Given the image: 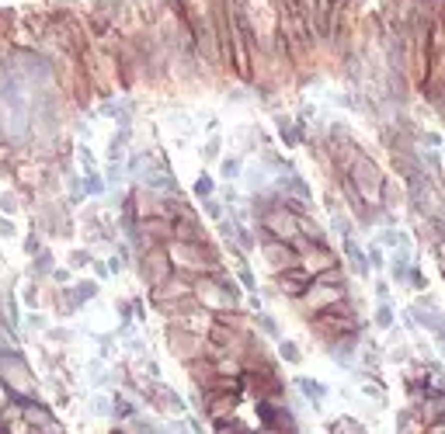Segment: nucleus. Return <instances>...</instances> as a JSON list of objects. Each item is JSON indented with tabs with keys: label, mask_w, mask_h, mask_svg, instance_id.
Segmentation results:
<instances>
[{
	"label": "nucleus",
	"mask_w": 445,
	"mask_h": 434,
	"mask_svg": "<svg viewBox=\"0 0 445 434\" xmlns=\"http://www.w3.org/2000/svg\"><path fill=\"white\" fill-rule=\"evenodd\" d=\"M140 233H150V236H156V240H167L170 236V222L167 219H140V226H136Z\"/></svg>",
	"instance_id": "7"
},
{
	"label": "nucleus",
	"mask_w": 445,
	"mask_h": 434,
	"mask_svg": "<svg viewBox=\"0 0 445 434\" xmlns=\"http://www.w3.org/2000/svg\"><path fill=\"white\" fill-rule=\"evenodd\" d=\"M382 243L386 247H404V236L400 233H382Z\"/></svg>",
	"instance_id": "17"
},
{
	"label": "nucleus",
	"mask_w": 445,
	"mask_h": 434,
	"mask_svg": "<svg viewBox=\"0 0 445 434\" xmlns=\"http://www.w3.org/2000/svg\"><path fill=\"white\" fill-rule=\"evenodd\" d=\"M216 149H220V143H216V139H212V143L206 146V156H209V160H212V156H216Z\"/></svg>",
	"instance_id": "24"
},
{
	"label": "nucleus",
	"mask_w": 445,
	"mask_h": 434,
	"mask_svg": "<svg viewBox=\"0 0 445 434\" xmlns=\"http://www.w3.org/2000/svg\"><path fill=\"white\" fill-rule=\"evenodd\" d=\"M0 407H4V389H0Z\"/></svg>",
	"instance_id": "25"
},
{
	"label": "nucleus",
	"mask_w": 445,
	"mask_h": 434,
	"mask_svg": "<svg viewBox=\"0 0 445 434\" xmlns=\"http://www.w3.org/2000/svg\"><path fill=\"white\" fill-rule=\"evenodd\" d=\"M84 188H87V191H90V195H101V191H104V184H101V177H98V174H94V170H90V174H87V181H84Z\"/></svg>",
	"instance_id": "12"
},
{
	"label": "nucleus",
	"mask_w": 445,
	"mask_h": 434,
	"mask_svg": "<svg viewBox=\"0 0 445 434\" xmlns=\"http://www.w3.org/2000/svg\"><path fill=\"white\" fill-rule=\"evenodd\" d=\"M264 257L282 271V268H292V264H296L299 254H296V247H289V243H275V240H268V243H264Z\"/></svg>",
	"instance_id": "4"
},
{
	"label": "nucleus",
	"mask_w": 445,
	"mask_h": 434,
	"mask_svg": "<svg viewBox=\"0 0 445 434\" xmlns=\"http://www.w3.org/2000/svg\"><path fill=\"white\" fill-rule=\"evenodd\" d=\"M355 181L366 188L369 198H379V191H382V174H379V167L372 163L369 156H358V160H355Z\"/></svg>",
	"instance_id": "1"
},
{
	"label": "nucleus",
	"mask_w": 445,
	"mask_h": 434,
	"mask_svg": "<svg viewBox=\"0 0 445 434\" xmlns=\"http://www.w3.org/2000/svg\"><path fill=\"white\" fill-rule=\"evenodd\" d=\"M0 236H14V226L7 219H0Z\"/></svg>",
	"instance_id": "22"
},
{
	"label": "nucleus",
	"mask_w": 445,
	"mask_h": 434,
	"mask_svg": "<svg viewBox=\"0 0 445 434\" xmlns=\"http://www.w3.org/2000/svg\"><path fill=\"white\" fill-rule=\"evenodd\" d=\"M0 209H4V212H14V209H18L14 195H4V198H0Z\"/></svg>",
	"instance_id": "18"
},
{
	"label": "nucleus",
	"mask_w": 445,
	"mask_h": 434,
	"mask_svg": "<svg viewBox=\"0 0 445 434\" xmlns=\"http://www.w3.org/2000/svg\"><path fill=\"white\" fill-rule=\"evenodd\" d=\"M70 264H74V268H84V264H90V254H87V250H74V254H70Z\"/></svg>",
	"instance_id": "15"
},
{
	"label": "nucleus",
	"mask_w": 445,
	"mask_h": 434,
	"mask_svg": "<svg viewBox=\"0 0 445 434\" xmlns=\"http://www.w3.org/2000/svg\"><path fill=\"white\" fill-rule=\"evenodd\" d=\"M376 323H379V327H390V323H393V309H390V306H379V313H376Z\"/></svg>",
	"instance_id": "14"
},
{
	"label": "nucleus",
	"mask_w": 445,
	"mask_h": 434,
	"mask_svg": "<svg viewBox=\"0 0 445 434\" xmlns=\"http://www.w3.org/2000/svg\"><path fill=\"white\" fill-rule=\"evenodd\" d=\"M24 421H28L32 428H42V431H52V428H56V424H52V417H49V410H46V407H38V403L24 407Z\"/></svg>",
	"instance_id": "6"
},
{
	"label": "nucleus",
	"mask_w": 445,
	"mask_h": 434,
	"mask_svg": "<svg viewBox=\"0 0 445 434\" xmlns=\"http://www.w3.org/2000/svg\"><path fill=\"white\" fill-rule=\"evenodd\" d=\"M275 282H278V289L286 292V295H302V292L313 285L310 271H306V268H296V264H292V268H282Z\"/></svg>",
	"instance_id": "2"
},
{
	"label": "nucleus",
	"mask_w": 445,
	"mask_h": 434,
	"mask_svg": "<svg viewBox=\"0 0 445 434\" xmlns=\"http://www.w3.org/2000/svg\"><path fill=\"white\" fill-rule=\"evenodd\" d=\"M195 191H198L202 198H209V195H212V181H209V177H198V184H195Z\"/></svg>",
	"instance_id": "16"
},
{
	"label": "nucleus",
	"mask_w": 445,
	"mask_h": 434,
	"mask_svg": "<svg viewBox=\"0 0 445 434\" xmlns=\"http://www.w3.org/2000/svg\"><path fill=\"white\" fill-rule=\"evenodd\" d=\"M70 295H74V302H76V306H80V302H90V299L98 295V282H80V285H76V289L70 292Z\"/></svg>",
	"instance_id": "8"
},
{
	"label": "nucleus",
	"mask_w": 445,
	"mask_h": 434,
	"mask_svg": "<svg viewBox=\"0 0 445 434\" xmlns=\"http://www.w3.org/2000/svg\"><path fill=\"white\" fill-rule=\"evenodd\" d=\"M240 282H244V285H247V289L254 292V275H250V271H240Z\"/></svg>",
	"instance_id": "23"
},
{
	"label": "nucleus",
	"mask_w": 445,
	"mask_h": 434,
	"mask_svg": "<svg viewBox=\"0 0 445 434\" xmlns=\"http://www.w3.org/2000/svg\"><path fill=\"white\" fill-rule=\"evenodd\" d=\"M278 351H282V358H286L289 365H296L299 358H302V355H299V348L292 344V341H282V344H278Z\"/></svg>",
	"instance_id": "11"
},
{
	"label": "nucleus",
	"mask_w": 445,
	"mask_h": 434,
	"mask_svg": "<svg viewBox=\"0 0 445 434\" xmlns=\"http://www.w3.org/2000/svg\"><path fill=\"white\" fill-rule=\"evenodd\" d=\"M344 254H348V261H352V268H355L358 275H369V257L362 254V247H358L352 236H344Z\"/></svg>",
	"instance_id": "5"
},
{
	"label": "nucleus",
	"mask_w": 445,
	"mask_h": 434,
	"mask_svg": "<svg viewBox=\"0 0 445 434\" xmlns=\"http://www.w3.org/2000/svg\"><path fill=\"white\" fill-rule=\"evenodd\" d=\"M24 254H38V236H28L24 240Z\"/></svg>",
	"instance_id": "19"
},
{
	"label": "nucleus",
	"mask_w": 445,
	"mask_h": 434,
	"mask_svg": "<svg viewBox=\"0 0 445 434\" xmlns=\"http://www.w3.org/2000/svg\"><path fill=\"white\" fill-rule=\"evenodd\" d=\"M206 212H209L212 219H222V209L216 205V202H206Z\"/></svg>",
	"instance_id": "20"
},
{
	"label": "nucleus",
	"mask_w": 445,
	"mask_h": 434,
	"mask_svg": "<svg viewBox=\"0 0 445 434\" xmlns=\"http://www.w3.org/2000/svg\"><path fill=\"white\" fill-rule=\"evenodd\" d=\"M286 188H289L292 195H299V198H306V202H310V188H306V181H302V177H296V174H292V177L286 181Z\"/></svg>",
	"instance_id": "9"
},
{
	"label": "nucleus",
	"mask_w": 445,
	"mask_h": 434,
	"mask_svg": "<svg viewBox=\"0 0 445 434\" xmlns=\"http://www.w3.org/2000/svg\"><path fill=\"white\" fill-rule=\"evenodd\" d=\"M143 275H146L150 285H160V282H167V278H170V261H167L160 250H150L146 257H143Z\"/></svg>",
	"instance_id": "3"
},
{
	"label": "nucleus",
	"mask_w": 445,
	"mask_h": 434,
	"mask_svg": "<svg viewBox=\"0 0 445 434\" xmlns=\"http://www.w3.org/2000/svg\"><path fill=\"white\" fill-rule=\"evenodd\" d=\"M94 410H98V414H108L112 407H108V400H101V396H98V400H94Z\"/></svg>",
	"instance_id": "21"
},
{
	"label": "nucleus",
	"mask_w": 445,
	"mask_h": 434,
	"mask_svg": "<svg viewBox=\"0 0 445 434\" xmlns=\"http://www.w3.org/2000/svg\"><path fill=\"white\" fill-rule=\"evenodd\" d=\"M299 389H302V393H310V396H313V403H320V400H324V393H327L324 386H316V382H310V379H299Z\"/></svg>",
	"instance_id": "10"
},
{
	"label": "nucleus",
	"mask_w": 445,
	"mask_h": 434,
	"mask_svg": "<svg viewBox=\"0 0 445 434\" xmlns=\"http://www.w3.org/2000/svg\"><path fill=\"white\" fill-rule=\"evenodd\" d=\"M236 174H240V160H236V156L222 160V177H236Z\"/></svg>",
	"instance_id": "13"
}]
</instances>
